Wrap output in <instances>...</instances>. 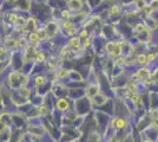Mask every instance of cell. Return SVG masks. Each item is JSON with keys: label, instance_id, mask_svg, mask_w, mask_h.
Wrapping results in <instances>:
<instances>
[{"label": "cell", "instance_id": "9a60e30c", "mask_svg": "<svg viewBox=\"0 0 158 142\" xmlns=\"http://www.w3.org/2000/svg\"><path fill=\"white\" fill-rule=\"evenodd\" d=\"M0 142H5V141H4V140H1V139H0Z\"/></svg>", "mask_w": 158, "mask_h": 142}, {"label": "cell", "instance_id": "4fadbf2b", "mask_svg": "<svg viewBox=\"0 0 158 142\" xmlns=\"http://www.w3.org/2000/svg\"><path fill=\"white\" fill-rule=\"evenodd\" d=\"M138 59L140 61V63H145V57H144V56H139Z\"/></svg>", "mask_w": 158, "mask_h": 142}, {"label": "cell", "instance_id": "30bf717a", "mask_svg": "<svg viewBox=\"0 0 158 142\" xmlns=\"http://www.w3.org/2000/svg\"><path fill=\"white\" fill-rule=\"evenodd\" d=\"M71 4H72V8H74V10H77V8H79V1L78 0H72V1H71Z\"/></svg>", "mask_w": 158, "mask_h": 142}, {"label": "cell", "instance_id": "7c38bea8", "mask_svg": "<svg viewBox=\"0 0 158 142\" xmlns=\"http://www.w3.org/2000/svg\"><path fill=\"white\" fill-rule=\"evenodd\" d=\"M5 54H6V51H5V49H2V47H0V58H1V57H4V56H5Z\"/></svg>", "mask_w": 158, "mask_h": 142}, {"label": "cell", "instance_id": "5b68a950", "mask_svg": "<svg viewBox=\"0 0 158 142\" xmlns=\"http://www.w3.org/2000/svg\"><path fill=\"white\" fill-rule=\"evenodd\" d=\"M132 129H127V130H124V131H118V133H114V135L110 139L109 142H125V140L131 135Z\"/></svg>", "mask_w": 158, "mask_h": 142}, {"label": "cell", "instance_id": "7a4b0ae2", "mask_svg": "<svg viewBox=\"0 0 158 142\" xmlns=\"http://www.w3.org/2000/svg\"><path fill=\"white\" fill-rule=\"evenodd\" d=\"M91 107H92V103L90 98L84 97L76 101V113L78 116H81V117L86 116L91 111Z\"/></svg>", "mask_w": 158, "mask_h": 142}, {"label": "cell", "instance_id": "8992f818", "mask_svg": "<svg viewBox=\"0 0 158 142\" xmlns=\"http://www.w3.org/2000/svg\"><path fill=\"white\" fill-rule=\"evenodd\" d=\"M142 137H145V139H150L152 141L158 142V129L156 128H148L146 130H144L142 133Z\"/></svg>", "mask_w": 158, "mask_h": 142}, {"label": "cell", "instance_id": "277c9868", "mask_svg": "<svg viewBox=\"0 0 158 142\" xmlns=\"http://www.w3.org/2000/svg\"><path fill=\"white\" fill-rule=\"evenodd\" d=\"M54 105H56V110L61 114H65L66 111L70 110V101L67 98H57Z\"/></svg>", "mask_w": 158, "mask_h": 142}, {"label": "cell", "instance_id": "8fae6325", "mask_svg": "<svg viewBox=\"0 0 158 142\" xmlns=\"http://www.w3.org/2000/svg\"><path fill=\"white\" fill-rule=\"evenodd\" d=\"M78 39H76V38H74V39H72V41H71V43H72V44H70V45H72V46H74V47H78L79 46V43H78Z\"/></svg>", "mask_w": 158, "mask_h": 142}, {"label": "cell", "instance_id": "5bb4252c", "mask_svg": "<svg viewBox=\"0 0 158 142\" xmlns=\"http://www.w3.org/2000/svg\"><path fill=\"white\" fill-rule=\"evenodd\" d=\"M142 142H155V141H152V140H150V139H145V137H143Z\"/></svg>", "mask_w": 158, "mask_h": 142}, {"label": "cell", "instance_id": "6da1fadb", "mask_svg": "<svg viewBox=\"0 0 158 142\" xmlns=\"http://www.w3.org/2000/svg\"><path fill=\"white\" fill-rule=\"evenodd\" d=\"M81 130L73 126H63L61 127V142H78L81 137Z\"/></svg>", "mask_w": 158, "mask_h": 142}, {"label": "cell", "instance_id": "ba28073f", "mask_svg": "<svg viewBox=\"0 0 158 142\" xmlns=\"http://www.w3.org/2000/svg\"><path fill=\"white\" fill-rule=\"evenodd\" d=\"M47 82H46V78L44 77V76H37L35 78H34V85L35 87H43V85H45Z\"/></svg>", "mask_w": 158, "mask_h": 142}, {"label": "cell", "instance_id": "52a82bcc", "mask_svg": "<svg viewBox=\"0 0 158 142\" xmlns=\"http://www.w3.org/2000/svg\"><path fill=\"white\" fill-rule=\"evenodd\" d=\"M90 100H91V103H92L93 105L102 107L103 104H105L106 102H107V97H106V96H104L102 93H98V94L94 95L92 98H90Z\"/></svg>", "mask_w": 158, "mask_h": 142}, {"label": "cell", "instance_id": "3957f363", "mask_svg": "<svg viewBox=\"0 0 158 142\" xmlns=\"http://www.w3.org/2000/svg\"><path fill=\"white\" fill-rule=\"evenodd\" d=\"M130 127L129 124V121L126 120L125 117H122V116H114L111 118V122H110V128L114 131V133H118V131H124V130H127Z\"/></svg>", "mask_w": 158, "mask_h": 142}, {"label": "cell", "instance_id": "9c48e42d", "mask_svg": "<svg viewBox=\"0 0 158 142\" xmlns=\"http://www.w3.org/2000/svg\"><path fill=\"white\" fill-rule=\"evenodd\" d=\"M151 127L152 128L158 129V116L157 117H152L151 118Z\"/></svg>", "mask_w": 158, "mask_h": 142}]
</instances>
